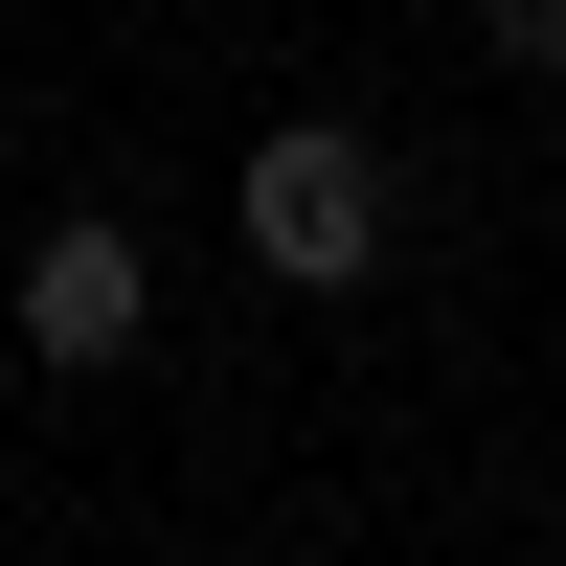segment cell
Segmentation results:
<instances>
[{"label":"cell","mask_w":566,"mask_h":566,"mask_svg":"<svg viewBox=\"0 0 566 566\" xmlns=\"http://www.w3.org/2000/svg\"><path fill=\"white\" fill-rule=\"evenodd\" d=\"M136 340H159V250H136L114 205L23 227V363H45V386H114Z\"/></svg>","instance_id":"7a4b0ae2"},{"label":"cell","mask_w":566,"mask_h":566,"mask_svg":"<svg viewBox=\"0 0 566 566\" xmlns=\"http://www.w3.org/2000/svg\"><path fill=\"white\" fill-rule=\"evenodd\" d=\"M476 45L499 69H566V0H476Z\"/></svg>","instance_id":"3957f363"},{"label":"cell","mask_w":566,"mask_h":566,"mask_svg":"<svg viewBox=\"0 0 566 566\" xmlns=\"http://www.w3.org/2000/svg\"><path fill=\"white\" fill-rule=\"evenodd\" d=\"M227 227H250L272 295H363V272H386V136L363 114H272L250 159H227Z\"/></svg>","instance_id":"6da1fadb"}]
</instances>
